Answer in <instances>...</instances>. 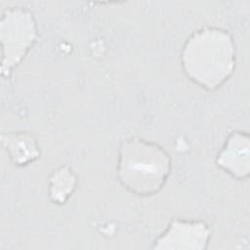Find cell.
<instances>
[{"mask_svg": "<svg viewBox=\"0 0 250 250\" xmlns=\"http://www.w3.org/2000/svg\"><path fill=\"white\" fill-rule=\"evenodd\" d=\"M171 158L159 145L131 137L119 146L116 176L133 194L150 196L165 185L171 172Z\"/></svg>", "mask_w": 250, "mask_h": 250, "instance_id": "2", "label": "cell"}, {"mask_svg": "<svg viewBox=\"0 0 250 250\" xmlns=\"http://www.w3.org/2000/svg\"><path fill=\"white\" fill-rule=\"evenodd\" d=\"M38 38V26L32 12L24 7H9L0 19L2 46L1 76L9 79L24 60Z\"/></svg>", "mask_w": 250, "mask_h": 250, "instance_id": "3", "label": "cell"}, {"mask_svg": "<svg viewBox=\"0 0 250 250\" xmlns=\"http://www.w3.org/2000/svg\"><path fill=\"white\" fill-rule=\"evenodd\" d=\"M181 64L188 78L201 88L218 89L235 67V44L231 34L217 26L193 31L183 45Z\"/></svg>", "mask_w": 250, "mask_h": 250, "instance_id": "1", "label": "cell"}, {"mask_svg": "<svg viewBox=\"0 0 250 250\" xmlns=\"http://www.w3.org/2000/svg\"><path fill=\"white\" fill-rule=\"evenodd\" d=\"M211 228L201 220L174 219L152 242L154 250H205Z\"/></svg>", "mask_w": 250, "mask_h": 250, "instance_id": "4", "label": "cell"}, {"mask_svg": "<svg viewBox=\"0 0 250 250\" xmlns=\"http://www.w3.org/2000/svg\"><path fill=\"white\" fill-rule=\"evenodd\" d=\"M218 167L236 180L247 179L250 173V138L247 132L229 135L216 158Z\"/></svg>", "mask_w": 250, "mask_h": 250, "instance_id": "5", "label": "cell"}, {"mask_svg": "<svg viewBox=\"0 0 250 250\" xmlns=\"http://www.w3.org/2000/svg\"><path fill=\"white\" fill-rule=\"evenodd\" d=\"M77 186V177L68 165L57 168L49 178L48 194L51 201L62 205L71 197Z\"/></svg>", "mask_w": 250, "mask_h": 250, "instance_id": "7", "label": "cell"}, {"mask_svg": "<svg viewBox=\"0 0 250 250\" xmlns=\"http://www.w3.org/2000/svg\"><path fill=\"white\" fill-rule=\"evenodd\" d=\"M1 144L11 161L17 166L34 162L40 155L35 137L28 132H10L1 134Z\"/></svg>", "mask_w": 250, "mask_h": 250, "instance_id": "6", "label": "cell"}]
</instances>
